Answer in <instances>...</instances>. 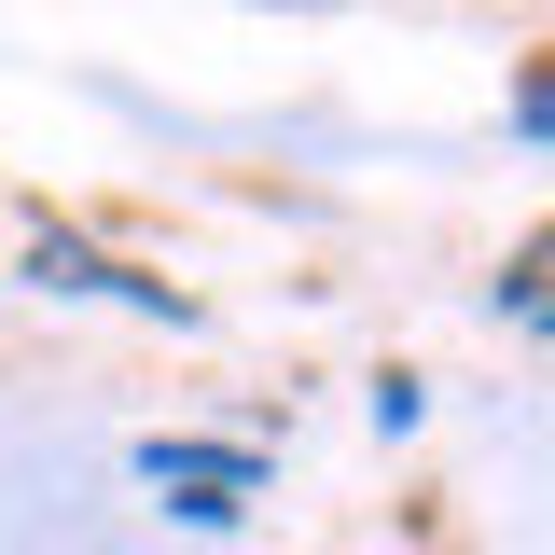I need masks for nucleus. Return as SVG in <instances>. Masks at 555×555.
I'll return each instance as SVG.
<instances>
[{"label":"nucleus","instance_id":"f03ea898","mask_svg":"<svg viewBox=\"0 0 555 555\" xmlns=\"http://www.w3.org/2000/svg\"><path fill=\"white\" fill-rule=\"evenodd\" d=\"M28 278H42V292H112V306H153V320H195V292H167V278L112 264V250H83V236H56V222H42V250H28Z\"/></svg>","mask_w":555,"mask_h":555},{"label":"nucleus","instance_id":"7ed1b4c3","mask_svg":"<svg viewBox=\"0 0 555 555\" xmlns=\"http://www.w3.org/2000/svg\"><path fill=\"white\" fill-rule=\"evenodd\" d=\"M486 292H500V306H555V222H542V236H528L500 278H486Z\"/></svg>","mask_w":555,"mask_h":555},{"label":"nucleus","instance_id":"20e7f679","mask_svg":"<svg viewBox=\"0 0 555 555\" xmlns=\"http://www.w3.org/2000/svg\"><path fill=\"white\" fill-rule=\"evenodd\" d=\"M514 139H555V83H528V98H514Z\"/></svg>","mask_w":555,"mask_h":555},{"label":"nucleus","instance_id":"f257e3e1","mask_svg":"<svg viewBox=\"0 0 555 555\" xmlns=\"http://www.w3.org/2000/svg\"><path fill=\"white\" fill-rule=\"evenodd\" d=\"M139 473L167 486V514L222 528V514H236V500L264 486V459H250V444H195V430H153V444H139Z\"/></svg>","mask_w":555,"mask_h":555}]
</instances>
